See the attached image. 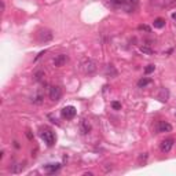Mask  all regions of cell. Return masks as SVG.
I'll return each instance as SVG.
<instances>
[{"label":"cell","mask_w":176,"mask_h":176,"mask_svg":"<svg viewBox=\"0 0 176 176\" xmlns=\"http://www.w3.org/2000/svg\"><path fill=\"white\" fill-rule=\"evenodd\" d=\"M80 67H81V70H83L84 74H94L98 69V63L91 58H83L81 59V62H80Z\"/></svg>","instance_id":"cell-1"},{"label":"cell","mask_w":176,"mask_h":176,"mask_svg":"<svg viewBox=\"0 0 176 176\" xmlns=\"http://www.w3.org/2000/svg\"><path fill=\"white\" fill-rule=\"evenodd\" d=\"M149 3L155 9H171L176 6V0H149Z\"/></svg>","instance_id":"cell-2"},{"label":"cell","mask_w":176,"mask_h":176,"mask_svg":"<svg viewBox=\"0 0 176 176\" xmlns=\"http://www.w3.org/2000/svg\"><path fill=\"white\" fill-rule=\"evenodd\" d=\"M41 138L43 140H44V143H47V146H54L55 143V135L54 132L51 129H48V128H44V129L41 131Z\"/></svg>","instance_id":"cell-3"},{"label":"cell","mask_w":176,"mask_h":176,"mask_svg":"<svg viewBox=\"0 0 176 176\" xmlns=\"http://www.w3.org/2000/svg\"><path fill=\"white\" fill-rule=\"evenodd\" d=\"M48 95H50V99L52 102H59L61 98H62V89L58 85H51L50 91H48Z\"/></svg>","instance_id":"cell-4"},{"label":"cell","mask_w":176,"mask_h":176,"mask_svg":"<svg viewBox=\"0 0 176 176\" xmlns=\"http://www.w3.org/2000/svg\"><path fill=\"white\" fill-rule=\"evenodd\" d=\"M52 37H54V34H52V32L50 29H41L39 30L37 33V40L40 43H48L52 40Z\"/></svg>","instance_id":"cell-5"},{"label":"cell","mask_w":176,"mask_h":176,"mask_svg":"<svg viewBox=\"0 0 176 176\" xmlns=\"http://www.w3.org/2000/svg\"><path fill=\"white\" fill-rule=\"evenodd\" d=\"M62 117L66 118V120H72V118H74L76 116V107L74 106H66V107H63L62 109Z\"/></svg>","instance_id":"cell-6"},{"label":"cell","mask_w":176,"mask_h":176,"mask_svg":"<svg viewBox=\"0 0 176 176\" xmlns=\"http://www.w3.org/2000/svg\"><path fill=\"white\" fill-rule=\"evenodd\" d=\"M173 143H175V140L172 138H168L165 139V140H162L161 142V145H160V149H161V151L162 153H169L171 151V149L173 147Z\"/></svg>","instance_id":"cell-7"},{"label":"cell","mask_w":176,"mask_h":176,"mask_svg":"<svg viewBox=\"0 0 176 176\" xmlns=\"http://www.w3.org/2000/svg\"><path fill=\"white\" fill-rule=\"evenodd\" d=\"M80 132L83 135H87L91 132V124H89V121H88L87 118H83L80 121Z\"/></svg>","instance_id":"cell-8"},{"label":"cell","mask_w":176,"mask_h":176,"mask_svg":"<svg viewBox=\"0 0 176 176\" xmlns=\"http://www.w3.org/2000/svg\"><path fill=\"white\" fill-rule=\"evenodd\" d=\"M67 62V57L65 54H59V55H57L54 58V61H52V63H54V66H57V67H61V66H63L65 63Z\"/></svg>","instance_id":"cell-9"},{"label":"cell","mask_w":176,"mask_h":176,"mask_svg":"<svg viewBox=\"0 0 176 176\" xmlns=\"http://www.w3.org/2000/svg\"><path fill=\"white\" fill-rule=\"evenodd\" d=\"M157 131L158 132H171L172 131V125L167 121H158V125H157Z\"/></svg>","instance_id":"cell-10"},{"label":"cell","mask_w":176,"mask_h":176,"mask_svg":"<svg viewBox=\"0 0 176 176\" xmlns=\"http://www.w3.org/2000/svg\"><path fill=\"white\" fill-rule=\"evenodd\" d=\"M59 169H61V164H47V165H44V171L47 173H55Z\"/></svg>","instance_id":"cell-11"},{"label":"cell","mask_w":176,"mask_h":176,"mask_svg":"<svg viewBox=\"0 0 176 176\" xmlns=\"http://www.w3.org/2000/svg\"><path fill=\"white\" fill-rule=\"evenodd\" d=\"M43 99H44V95H43L41 91H37L32 95V102L36 103V105H41L43 103Z\"/></svg>","instance_id":"cell-12"},{"label":"cell","mask_w":176,"mask_h":176,"mask_svg":"<svg viewBox=\"0 0 176 176\" xmlns=\"http://www.w3.org/2000/svg\"><path fill=\"white\" fill-rule=\"evenodd\" d=\"M25 169V162H18V164H14L10 167V171L13 172V173H19Z\"/></svg>","instance_id":"cell-13"},{"label":"cell","mask_w":176,"mask_h":176,"mask_svg":"<svg viewBox=\"0 0 176 176\" xmlns=\"http://www.w3.org/2000/svg\"><path fill=\"white\" fill-rule=\"evenodd\" d=\"M161 102H167L168 101V98H169V91H168L167 88H161L160 89V94H158V97H157Z\"/></svg>","instance_id":"cell-14"},{"label":"cell","mask_w":176,"mask_h":176,"mask_svg":"<svg viewBox=\"0 0 176 176\" xmlns=\"http://www.w3.org/2000/svg\"><path fill=\"white\" fill-rule=\"evenodd\" d=\"M44 77H46V73H44L43 70H39L33 74L34 81H37V83H43V81H44Z\"/></svg>","instance_id":"cell-15"},{"label":"cell","mask_w":176,"mask_h":176,"mask_svg":"<svg viewBox=\"0 0 176 176\" xmlns=\"http://www.w3.org/2000/svg\"><path fill=\"white\" fill-rule=\"evenodd\" d=\"M106 74L110 76V77H116V76H117V70H116V67H114L112 63L106 66Z\"/></svg>","instance_id":"cell-16"},{"label":"cell","mask_w":176,"mask_h":176,"mask_svg":"<svg viewBox=\"0 0 176 176\" xmlns=\"http://www.w3.org/2000/svg\"><path fill=\"white\" fill-rule=\"evenodd\" d=\"M154 28H157V29H161V28H164L165 26V19L164 18H157V19H154Z\"/></svg>","instance_id":"cell-17"},{"label":"cell","mask_w":176,"mask_h":176,"mask_svg":"<svg viewBox=\"0 0 176 176\" xmlns=\"http://www.w3.org/2000/svg\"><path fill=\"white\" fill-rule=\"evenodd\" d=\"M147 157H149V154L147 153H143V154L139 155V158H138V165H145L147 161Z\"/></svg>","instance_id":"cell-18"},{"label":"cell","mask_w":176,"mask_h":176,"mask_svg":"<svg viewBox=\"0 0 176 176\" xmlns=\"http://www.w3.org/2000/svg\"><path fill=\"white\" fill-rule=\"evenodd\" d=\"M150 83H151L150 79H140V80L138 81V87H139V88H145L146 85H149Z\"/></svg>","instance_id":"cell-19"},{"label":"cell","mask_w":176,"mask_h":176,"mask_svg":"<svg viewBox=\"0 0 176 176\" xmlns=\"http://www.w3.org/2000/svg\"><path fill=\"white\" fill-rule=\"evenodd\" d=\"M140 51H142L143 54H147V55H153V54H154V50L150 48L149 46H142V47H140Z\"/></svg>","instance_id":"cell-20"},{"label":"cell","mask_w":176,"mask_h":176,"mask_svg":"<svg viewBox=\"0 0 176 176\" xmlns=\"http://www.w3.org/2000/svg\"><path fill=\"white\" fill-rule=\"evenodd\" d=\"M138 29L139 30H145V32H147V33H151V28L150 26H147V25H139Z\"/></svg>","instance_id":"cell-21"},{"label":"cell","mask_w":176,"mask_h":176,"mask_svg":"<svg viewBox=\"0 0 176 176\" xmlns=\"http://www.w3.org/2000/svg\"><path fill=\"white\" fill-rule=\"evenodd\" d=\"M154 70H155V66H154V65H149V66L145 69V73H146V74H150V73H153Z\"/></svg>","instance_id":"cell-22"},{"label":"cell","mask_w":176,"mask_h":176,"mask_svg":"<svg viewBox=\"0 0 176 176\" xmlns=\"http://www.w3.org/2000/svg\"><path fill=\"white\" fill-rule=\"evenodd\" d=\"M112 107H113L114 110H120L121 109V103H120V102H112Z\"/></svg>","instance_id":"cell-23"},{"label":"cell","mask_w":176,"mask_h":176,"mask_svg":"<svg viewBox=\"0 0 176 176\" xmlns=\"http://www.w3.org/2000/svg\"><path fill=\"white\" fill-rule=\"evenodd\" d=\"M48 118L51 120V122H54L55 125H59V121L57 120V117H54V116H52V114H48Z\"/></svg>","instance_id":"cell-24"},{"label":"cell","mask_w":176,"mask_h":176,"mask_svg":"<svg viewBox=\"0 0 176 176\" xmlns=\"http://www.w3.org/2000/svg\"><path fill=\"white\" fill-rule=\"evenodd\" d=\"M26 136H28V139H30V140H32V139H33V135H32V132H30L29 129L26 131Z\"/></svg>","instance_id":"cell-25"},{"label":"cell","mask_w":176,"mask_h":176,"mask_svg":"<svg viewBox=\"0 0 176 176\" xmlns=\"http://www.w3.org/2000/svg\"><path fill=\"white\" fill-rule=\"evenodd\" d=\"M127 1H128V3H131V4H136V3H138V1H139V0H127Z\"/></svg>","instance_id":"cell-26"},{"label":"cell","mask_w":176,"mask_h":176,"mask_svg":"<svg viewBox=\"0 0 176 176\" xmlns=\"http://www.w3.org/2000/svg\"><path fill=\"white\" fill-rule=\"evenodd\" d=\"M0 6H1V11H4L6 6H4V1H3V0H1V1H0Z\"/></svg>","instance_id":"cell-27"},{"label":"cell","mask_w":176,"mask_h":176,"mask_svg":"<svg viewBox=\"0 0 176 176\" xmlns=\"http://www.w3.org/2000/svg\"><path fill=\"white\" fill-rule=\"evenodd\" d=\"M172 18H173V19H175V21H176V13H173V14H172Z\"/></svg>","instance_id":"cell-28"}]
</instances>
